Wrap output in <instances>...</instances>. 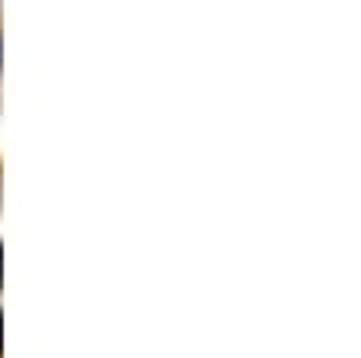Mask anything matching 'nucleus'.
Masks as SVG:
<instances>
[{"label": "nucleus", "mask_w": 361, "mask_h": 358, "mask_svg": "<svg viewBox=\"0 0 361 358\" xmlns=\"http://www.w3.org/2000/svg\"><path fill=\"white\" fill-rule=\"evenodd\" d=\"M0 275H4V250H0Z\"/></svg>", "instance_id": "f257e3e1"}]
</instances>
